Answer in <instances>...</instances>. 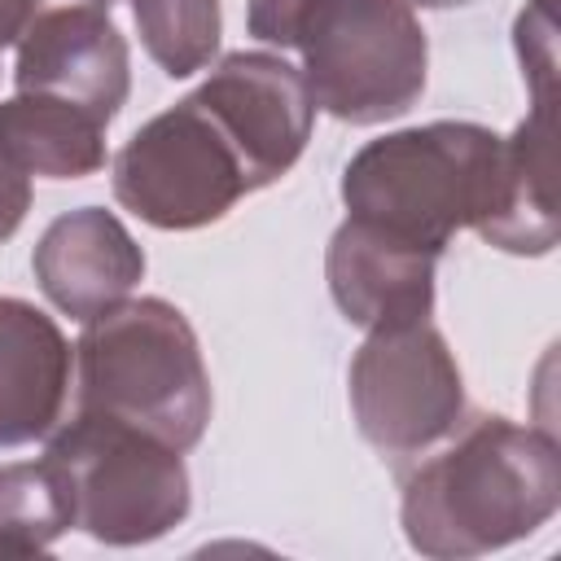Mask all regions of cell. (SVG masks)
<instances>
[{"mask_svg":"<svg viewBox=\"0 0 561 561\" xmlns=\"http://www.w3.org/2000/svg\"><path fill=\"white\" fill-rule=\"evenodd\" d=\"M451 443L403 478L399 522L412 552L465 561L530 539L561 508V451L548 430L500 412L460 421Z\"/></svg>","mask_w":561,"mask_h":561,"instance_id":"cell-1","label":"cell"},{"mask_svg":"<svg viewBox=\"0 0 561 561\" xmlns=\"http://www.w3.org/2000/svg\"><path fill=\"white\" fill-rule=\"evenodd\" d=\"M245 31L289 48L316 110L351 127L403 118L430 75L412 0H245Z\"/></svg>","mask_w":561,"mask_h":561,"instance_id":"cell-2","label":"cell"},{"mask_svg":"<svg viewBox=\"0 0 561 561\" xmlns=\"http://www.w3.org/2000/svg\"><path fill=\"white\" fill-rule=\"evenodd\" d=\"M75 412L193 451L210 425V373L188 316L167 298H127L88 320L75 342Z\"/></svg>","mask_w":561,"mask_h":561,"instance_id":"cell-3","label":"cell"},{"mask_svg":"<svg viewBox=\"0 0 561 561\" xmlns=\"http://www.w3.org/2000/svg\"><path fill=\"white\" fill-rule=\"evenodd\" d=\"M500 149L504 136L460 118L386 131L346 162L342 206L351 219L443 254L460 228L478 232L486 224L500 184Z\"/></svg>","mask_w":561,"mask_h":561,"instance_id":"cell-4","label":"cell"},{"mask_svg":"<svg viewBox=\"0 0 561 561\" xmlns=\"http://www.w3.org/2000/svg\"><path fill=\"white\" fill-rule=\"evenodd\" d=\"M44 456L66 473L75 495V526L110 548L153 543L188 517L193 486L184 451L162 438L101 416L75 412L48 434Z\"/></svg>","mask_w":561,"mask_h":561,"instance_id":"cell-5","label":"cell"},{"mask_svg":"<svg viewBox=\"0 0 561 561\" xmlns=\"http://www.w3.org/2000/svg\"><path fill=\"white\" fill-rule=\"evenodd\" d=\"M110 184L123 210L162 232L219 224L254 193L237 145L193 92L131 131L110 162Z\"/></svg>","mask_w":561,"mask_h":561,"instance_id":"cell-6","label":"cell"},{"mask_svg":"<svg viewBox=\"0 0 561 561\" xmlns=\"http://www.w3.org/2000/svg\"><path fill=\"white\" fill-rule=\"evenodd\" d=\"M346 394L364 443L390 460L430 451L465 421L460 364L430 320L368 329L351 359Z\"/></svg>","mask_w":561,"mask_h":561,"instance_id":"cell-7","label":"cell"},{"mask_svg":"<svg viewBox=\"0 0 561 561\" xmlns=\"http://www.w3.org/2000/svg\"><path fill=\"white\" fill-rule=\"evenodd\" d=\"M237 145L250 188L276 184L307 149L316 127V101L294 61L267 48H241L210 66L206 83L193 92Z\"/></svg>","mask_w":561,"mask_h":561,"instance_id":"cell-8","label":"cell"},{"mask_svg":"<svg viewBox=\"0 0 561 561\" xmlns=\"http://www.w3.org/2000/svg\"><path fill=\"white\" fill-rule=\"evenodd\" d=\"M18 92L70 101L110 123L131 92V53L110 9L88 0L44 4L13 44Z\"/></svg>","mask_w":561,"mask_h":561,"instance_id":"cell-9","label":"cell"},{"mask_svg":"<svg viewBox=\"0 0 561 561\" xmlns=\"http://www.w3.org/2000/svg\"><path fill=\"white\" fill-rule=\"evenodd\" d=\"M438 259L443 254L430 245L346 215L329 237L324 280L355 329H390L430 320Z\"/></svg>","mask_w":561,"mask_h":561,"instance_id":"cell-10","label":"cell"},{"mask_svg":"<svg viewBox=\"0 0 561 561\" xmlns=\"http://www.w3.org/2000/svg\"><path fill=\"white\" fill-rule=\"evenodd\" d=\"M31 272L39 280V294L61 316L88 324L131 298V289L145 280V250L114 210L79 206L57 215L39 232Z\"/></svg>","mask_w":561,"mask_h":561,"instance_id":"cell-11","label":"cell"},{"mask_svg":"<svg viewBox=\"0 0 561 561\" xmlns=\"http://www.w3.org/2000/svg\"><path fill=\"white\" fill-rule=\"evenodd\" d=\"M75 351L57 320L26 298L0 294V447L48 438L70 399Z\"/></svg>","mask_w":561,"mask_h":561,"instance_id":"cell-12","label":"cell"},{"mask_svg":"<svg viewBox=\"0 0 561 561\" xmlns=\"http://www.w3.org/2000/svg\"><path fill=\"white\" fill-rule=\"evenodd\" d=\"M478 237L504 254H548L557 245L552 202V101H530V114L504 136L495 206Z\"/></svg>","mask_w":561,"mask_h":561,"instance_id":"cell-13","label":"cell"},{"mask_svg":"<svg viewBox=\"0 0 561 561\" xmlns=\"http://www.w3.org/2000/svg\"><path fill=\"white\" fill-rule=\"evenodd\" d=\"M105 127L96 114L39 96L13 92L0 101V149L26 175L44 180H83L105 167Z\"/></svg>","mask_w":561,"mask_h":561,"instance_id":"cell-14","label":"cell"},{"mask_svg":"<svg viewBox=\"0 0 561 561\" xmlns=\"http://www.w3.org/2000/svg\"><path fill=\"white\" fill-rule=\"evenodd\" d=\"M70 526L75 495L48 456L0 465V557L48 552Z\"/></svg>","mask_w":561,"mask_h":561,"instance_id":"cell-15","label":"cell"},{"mask_svg":"<svg viewBox=\"0 0 561 561\" xmlns=\"http://www.w3.org/2000/svg\"><path fill=\"white\" fill-rule=\"evenodd\" d=\"M131 18L145 53L171 79L206 70L219 53L224 13L219 0H131Z\"/></svg>","mask_w":561,"mask_h":561,"instance_id":"cell-16","label":"cell"},{"mask_svg":"<svg viewBox=\"0 0 561 561\" xmlns=\"http://www.w3.org/2000/svg\"><path fill=\"white\" fill-rule=\"evenodd\" d=\"M513 44L522 57V79L530 88V101H552L557 88V9L526 4L513 26Z\"/></svg>","mask_w":561,"mask_h":561,"instance_id":"cell-17","label":"cell"},{"mask_svg":"<svg viewBox=\"0 0 561 561\" xmlns=\"http://www.w3.org/2000/svg\"><path fill=\"white\" fill-rule=\"evenodd\" d=\"M26 210H31V175L18 171L0 149V245L22 228Z\"/></svg>","mask_w":561,"mask_h":561,"instance_id":"cell-18","label":"cell"},{"mask_svg":"<svg viewBox=\"0 0 561 561\" xmlns=\"http://www.w3.org/2000/svg\"><path fill=\"white\" fill-rule=\"evenodd\" d=\"M39 9H44V0H0V53L22 39V31L31 26V18Z\"/></svg>","mask_w":561,"mask_h":561,"instance_id":"cell-19","label":"cell"},{"mask_svg":"<svg viewBox=\"0 0 561 561\" xmlns=\"http://www.w3.org/2000/svg\"><path fill=\"white\" fill-rule=\"evenodd\" d=\"M412 4H425V9H456V4H469V0H412Z\"/></svg>","mask_w":561,"mask_h":561,"instance_id":"cell-20","label":"cell"},{"mask_svg":"<svg viewBox=\"0 0 561 561\" xmlns=\"http://www.w3.org/2000/svg\"><path fill=\"white\" fill-rule=\"evenodd\" d=\"M88 4H101V9H110V4H114V0H88Z\"/></svg>","mask_w":561,"mask_h":561,"instance_id":"cell-21","label":"cell"}]
</instances>
